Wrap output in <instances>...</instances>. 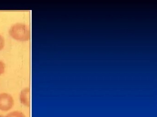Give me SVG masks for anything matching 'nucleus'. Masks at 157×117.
Returning a JSON list of instances; mask_svg holds the SVG:
<instances>
[{"label":"nucleus","instance_id":"5","mask_svg":"<svg viewBox=\"0 0 157 117\" xmlns=\"http://www.w3.org/2000/svg\"><path fill=\"white\" fill-rule=\"evenodd\" d=\"M5 64L2 60H0V76L3 75L5 71Z\"/></svg>","mask_w":157,"mask_h":117},{"label":"nucleus","instance_id":"2","mask_svg":"<svg viewBox=\"0 0 157 117\" xmlns=\"http://www.w3.org/2000/svg\"><path fill=\"white\" fill-rule=\"evenodd\" d=\"M14 100L11 95L8 93H0V111L8 112L14 107Z\"/></svg>","mask_w":157,"mask_h":117},{"label":"nucleus","instance_id":"1","mask_svg":"<svg viewBox=\"0 0 157 117\" xmlns=\"http://www.w3.org/2000/svg\"><path fill=\"white\" fill-rule=\"evenodd\" d=\"M9 34L11 37L21 42L28 41L31 37L29 26L23 23H16L13 25L9 30Z\"/></svg>","mask_w":157,"mask_h":117},{"label":"nucleus","instance_id":"6","mask_svg":"<svg viewBox=\"0 0 157 117\" xmlns=\"http://www.w3.org/2000/svg\"><path fill=\"white\" fill-rule=\"evenodd\" d=\"M5 39L1 34H0V51L3 49L5 46Z\"/></svg>","mask_w":157,"mask_h":117},{"label":"nucleus","instance_id":"4","mask_svg":"<svg viewBox=\"0 0 157 117\" xmlns=\"http://www.w3.org/2000/svg\"><path fill=\"white\" fill-rule=\"evenodd\" d=\"M4 117H26V116L22 112L16 110L10 112Z\"/></svg>","mask_w":157,"mask_h":117},{"label":"nucleus","instance_id":"3","mask_svg":"<svg viewBox=\"0 0 157 117\" xmlns=\"http://www.w3.org/2000/svg\"><path fill=\"white\" fill-rule=\"evenodd\" d=\"M20 100L21 103L25 107L30 106V89L25 87L22 90L20 94Z\"/></svg>","mask_w":157,"mask_h":117}]
</instances>
